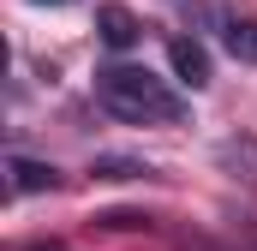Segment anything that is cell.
Returning a JSON list of instances; mask_svg holds the SVG:
<instances>
[{"mask_svg": "<svg viewBox=\"0 0 257 251\" xmlns=\"http://www.w3.org/2000/svg\"><path fill=\"white\" fill-rule=\"evenodd\" d=\"M96 102L126 126H174L186 120V102L144 66H108L96 72Z\"/></svg>", "mask_w": 257, "mask_h": 251, "instance_id": "cell-1", "label": "cell"}, {"mask_svg": "<svg viewBox=\"0 0 257 251\" xmlns=\"http://www.w3.org/2000/svg\"><path fill=\"white\" fill-rule=\"evenodd\" d=\"M168 66H174V78L186 84V90H203L215 72H209V48L197 42V36H174L168 42Z\"/></svg>", "mask_w": 257, "mask_h": 251, "instance_id": "cell-2", "label": "cell"}, {"mask_svg": "<svg viewBox=\"0 0 257 251\" xmlns=\"http://www.w3.org/2000/svg\"><path fill=\"white\" fill-rule=\"evenodd\" d=\"M6 186L12 191H60V168L36 156H6Z\"/></svg>", "mask_w": 257, "mask_h": 251, "instance_id": "cell-3", "label": "cell"}, {"mask_svg": "<svg viewBox=\"0 0 257 251\" xmlns=\"http://www.w3.org/2000/svg\"><path fill=\"white\" fill-rule=\"evenodd\" d=\"M96 36H102L108 48H132V42L144 36V24H138L132 6H114V0H108V6H96Z\"/></svg>", "mask_w": 257, "mask_h": 251, "instance_id": "cell-4", "label": "cell"}, {"mask_svg": "<svg viewBox=\"0 0 257 251\" xmlns=\"http://www.w3.org/2000/svg\"><path fill=\"white\" fill-rule=\"evenodd\" d=\"M215 162H221L233 180L257 186V138H251V132H233V138H221V144H215Z\"/></svg>", "mask_w": 257, "mask_h": 251, "instance_id": "cell-5", "label": "cell"}, {"mask_svg": "<svg viewBox=\"0 0 257 251\" xmlns=\"http://www.w3.org/2000/svg\"><path fill=\"white\" fill-rule=\"evenodd\" d=\"M90 174H96V180H162V174H156L150 162H138V156H96Z\"/></svg>", "mask_w": 257, "mask_h": 251, "instance_id": "cell-6", "label": "cell"}, {"mask_svg": "<svg viewBox=\"0 0 257 251\" xmlns=\"http://www.w3.org/2000/svg\"><path fill=\"white\" fill-rule=\"evenodd\" d=\"M221 48L239 66H257V18H233V24L221 30Z\"/></svg>", "mask_w": 257, "mask_h": 251, "instance_id": "cell-7", "label": "cell"}, {"mask_svg": "<svg viewBox=\"0 0 257 251\" xmlns=\"http://www.w3.org/2000/svg\"><path fill=\"white\" fill-rule=\"evenodd\" d=\"M96 227H150V215H144V209H102Z\"/></svg>", "mask_w": 257, "mask_h": 251, "instance_id": "cell-8", "label": "cell"}, {"mask_svg": "<svg viewBox=\"0 0 257 251\" xmlns=\"http://www.w3.org/2000/svg\"><path fill=\"white\" fill-rule=\"evenodd\" d=\"M174 6H180L192 24H209V18H215V12H209V0H174Z\"/></svg>", "mask_w": 257, "mask_h": 251, "instance_id": "cell-9", "label": "cell"}, {"mask_svg": "<svg viewBox=\"0 0 257 251\" xmlns=\"http://www.w3.org/2000/svg\"><path fill=\"white\" fill-rule=\"evenodd\" d=\"M18 251H72V245H60V239H30V245H18Z\"/></svg>", "mask_w": 257, "mask_h": 251, "instance_id": "cell-10", "label": "cell"}, {"mask_svg": "<svg viewBox=\"0 0 257 251\" xmlns=\"http://www.w3.org/2000/svg\"><path fill=\"white\" fill-rule=\"evenodd\" d=\"M30 6H66V0H30Z\"/></svg>", "mask_w": 257, "mask_h": 251, "instance_id": "cell-11", "label": "cell"}]
</instances>
